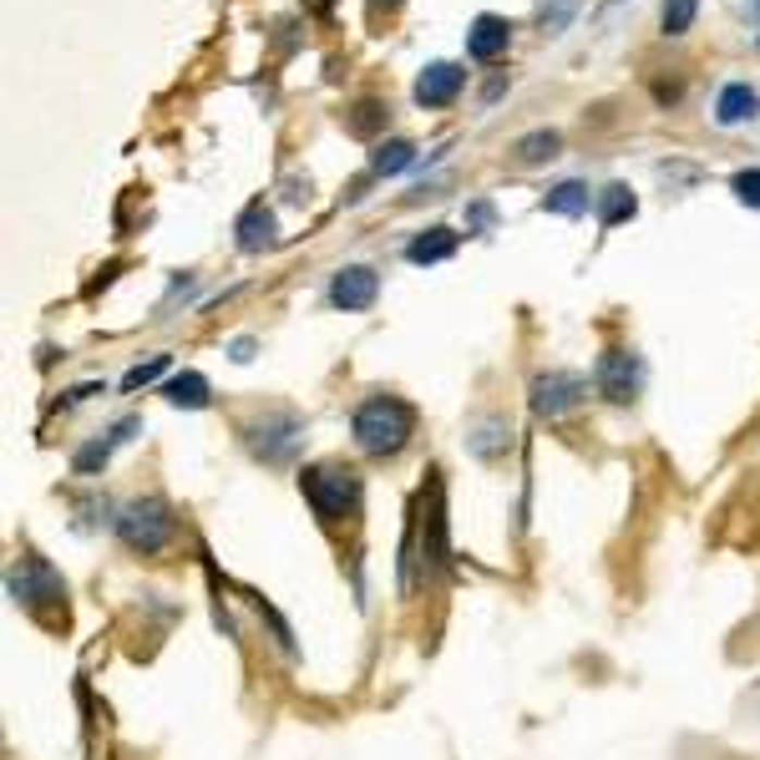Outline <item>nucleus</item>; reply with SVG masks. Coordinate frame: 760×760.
Returning <instances> with one entry per match:
<instances>
[{
  "label": "nucleus",
  "instance_id": "13",
  "mask_svg": "<svg viewBox=\"0 0 760 760\" xmlns=\"http://www.w3.org/2000/svg\"><path fill=\"white\" fill-rule=\"evenodd\" d=\"M274 238H279L274 213H269L263 204L244 208V219H238V249H244V254H263V249H274Z\"/></svg>",
  "mask_w": 760,
  "mask_h": 760
},
{
  "label": "nucleus",
  "instance_id": "21",
  "mask_svg": "<svg viewBox=\"0 0 760 760\" xmlns=\"http://www.w3.org/2000/svg\"><path fill=\"white\" fill-rule=\"evenodd\" d=\"M410 162H416V147H410L406 137H391V143H376V152H370V173L391 177V173H406Z\"/></svg>",
  "mask_w": 760,
  "mask_h": 760
},
{
  "label": "nucleus",
  "instance_id": "20",
  "mask_svg": "<svg viewBox=\"0 0 760 760\" xmlns=\"http://www.w3.org/2000/svg\"><path fill=\"white\" fill-rule=\"evenodd\" d=\"M162 395H168L173 406H183V410H204L208 406V376L183 370V376H173L168 385H162Z\"/></svg>",
  "mask_w": 760,
  "mask_h": 760
},
{
  "label": "nucleus",
  "instance_id": "5",
  "mask_svg": "<svg viewBox=\"0 0 760 760\" xmlns=\"http://www.w3.org/2000/svg\"><path fill=\"white\" fill-rule=\"evenodd\" d=\"M5 584H11V599L21 603V609H41V603H61V599H66V588H61L57 568H51L46 557H21Z\"/></svg>",
  "mask_w": 760,
  "mask_h": 760
},
{
  "label": "nucleus",
  "instance_id": "19",
  "mask_svg": "<svg viewBox=\"0 0 760 760\" xmlns=\"http://www.w3.org/2000/svg\"><path fill=\"white\" fill-rule=\"evenodd\" d=\"M634 208H639V198H634V188H624V183H609V188L593 198V213H599L603 229H614V223L634 219Z\"/></svg>",
  "mask_w": 760,
  "mask_h": 760
},
{
  "label": "nucleus",
  "instance_id": "14",
  "mask_svg": "<svg viewBox=\"0 0 760 760\" xmlns=\"http://www.w3.org/2000/svg\"><path fill=\"white\" fill-rule=\"evenodd\" d=\"M760 112V91L750 82H731V87H720V102H715V122L720 127H735V122H746Z\"/></svg>",
  "mask_w": 760,
  "mask_h": 760
},
{
  "label": "nucleus",
  "instance_id": "27",
  "mask_svg": "<svg viewBox=\"0 0 760 760\" xmlns=\"http://www.w3.org/2000/svg\"><path fill=\"white\" fill-rule=\"evenodd\" d=\"M284 198H290V204H309V177H290V183H284Z\"/></svg>",
  "mask_w": 760,
  "mask_h": 760
},
{
  "label": "nucleus",
  "instance_id": "26",
  "mask_svg": "<svg viewBox=\"0 0 760 760\" xmlns=\"http://www.w3.org/2000/svg\"><path fill=\"white\" fill-rule=\"evenodd\" d=\"M162 370H168V355H152L147 366H132L127 376H122V391H137V385H147V380H158Z\"/></svg>",
  "mask_w": 760,
  "mask_h": 760
},
{
  "label": "nucleus",
  "instance_id": "10",
  "mask_svg": "<svg viewBox=\"0 0 760 760\" xmlns=\"http://www.w3.org/2000/svg\"><path fill=\"white\" fill-rule=\"evenodd\" d=\"M467 87V72L452 66V61H431L421 76H416V102L421 107H452Z\"/></svg>",
  "mask_w": 760,
  "mask_h": 760
},
{
  "label": "nucleus",
  "instance_id": "12",
  "mask_svg": "<svg viewBox=\"0 0 760 760\" xmlns=\"http://www.w3.org/2000/svg\"><path fill=\"white\" fill-rule=\"evenodd\" d=\"M137 426H143V421H137V416H127V421H118V426H112V431H102V437H97V441H87V446L76 452V462H72V467L82 471V477H91V471H97V467H107V456L118 452L122 441H132V431H137Z\"/></svg>",
  "mask_w": 760,
  "mask_h": 760
},
{
  "label": "nucleus",
  "instance_id": "11",
  "mask_svg": "<svg viewBox=\"0 0 760 760\" xmlns=\"http://www.w3.org/2000/svg\"><path fill=\"white\" fill-rule=\"evenodd\" d=\"M507 46H512V21H502V15H477L467 26V57L471 61H498Z\"/></svg>",
  "mask_w": 760,
  "mask_h": 760
},
{
  "label": "nucleus",
  "instance_id": "15",
  "mask_svg": "<svg viewBox=\"0 0 760 760\" xmlns=\"http://www.w3.org/2000/svg\"><path fill=\"white\" fill-rule=\"evenodd\" d=\"M467 446H471V456H482V462H498V456L512 446V426L502 421V416H482V421L467 431Z\"/></svg>",
  "mask_w": 760,
  "mask_h": 760
},
{
  "label": "nucleus",
  "instance_id": "7",
  "mask_svg": "<svg viewBox=\"0 0 760 760\" xmlns=\"http://www.w3.org/2000/svg\"><path fill=\"white\" fill-rule=\"evenodd\" d=\"M639 380H643V366L634 351H603L599 355V370H593V385H599L614 406H629L634 395H639Z\"/></svg>",
  "mask_w": 760,
  "mask_h": 760
},
{
  "label": "nucleus",
  "instance_id": "30",
  "mask_svg": "<svg viewBox=\"0 0 760 760\" xmlns=\"http://www.w3.org/2000/svg\"><path fill=\"white\" fill-rule=\"evenodd\" d=\"M609 5H614V0H609Z\"/></svg>",
  "mask_w": 760,
  "mask_h": 760
},
{
  "label": "nucleus",
  "instance_id": "8",
  "mask_svg": "<svg viewBox=\"0 0 760 760\" xmlns=\"http://www.w3.org/2000/svg\"><path fill=\"white\" fill-rule=\"evenodd\" d=\"M376 294H380V274L366 269V263H351V269H340V274L330 279V305L345 309V315L370 309L376 305Z\"/></svg>",
  "mask_w": 760,
  "mask_h": 760
},
{
  "label": "nucleus",
  "instance_id": "1",
  "mask_svg": "<svg viewBox=\"0 0 760 760\" xmlns=\"http://www.w3.org/2000/svg\"><path fill=\"white\" fill-rule=\"evenodd\" d=\"M351 437L366 456H395L416 437V406L401 395H370L351 416Z\"/></svg>",
  "mask_w": 760,
  "mask_h": 760
},
{
  "label": "nucleus",
  "instance_id": "22",
  "mask_svg": "<svg viewBox=\"0 0 760 760\" xmlns=\"http://www.w3.org/2000/svg\"><path fill=\"white\" fill-rule=\"evenodd\" d=\"M385 112H391L385 102L366 97V102H355V107H351V118H345V132H351V137H376V132L385 127Z\"/></svg>",
  "mask_w": 760,
  "mask_h": 760
},
{
  "label": "nucleus",
  "instance_id": "4",
  "mask_svg": "<svg viewBox=\"0 0 760 760\" xmlns=\"http://www.w3.org/2000/svg\"><path fill=\"white\" fill-rule=\"evenodd\" d=\"M299 446H305V421L294 410H269L259 426H249V452L269 467H284Z\"/></svg>",
  "mask_w": 760,
  "mask_h": 760
},
{
  "label": "nucleus",
  "instance_id": "28",
  "mask_svg": "<svg viewBox=\"0 0 760 760\" xmlns=\"http://www.w3.org/2000/svg\"><path fill=\"white\" fill-rule=\"evenodd\" d=\"M740 11H746L750 21H756V26H760V0H740Z\"/></svg>",
  "mask_w": 760,
  "mask_h": 760
},
{
  "label": "nucleus",
  "instance_id": "2",
  "mask_svg": "<svg viewBox=\"0 0 760 760\" xmlns=\"http://www.w3.org/2000/svg\"><path fill=\"white\" fill-rule=\"evenodd\" d=\"M299 492H305L309 512L324 527L351 523L355 512H360V477L345 462H315V467H305L299 471Z\"/></svg>",
  "mask_w": 760,
  "mask_h": 760
},
{
  "label": "nucleus",
  "instance_id": "3",
  "mask_svg": "<svg viewBox=\"0 0 760 760\" xmlns=\"http://www.w3.org/2000/svg\"><path fill=\"white\" fill-rule=\"evenodd\" d=\"M173 532H177V517L162 498H137V502H127L118 517V538L143 557L162 553V548L173 542Z\"/></svg>",
  "mask_w": 760,
  "mask_h": 760
},
{
  "label": "nucleus",
  "instance_id": "6",
  "mask_svg": "<svg viewBox=\"0 0 760 760\" xmlns=\"http://www.w3.org/2000/svg\"><path fill=\"white\" fill-rule=\"evenodd\" d=\"M584 395H588V380L578 376V370H548V376L532 380V410L548 416V421L578 410L584 406Z\"/></svg>",
  "mask_w": 760,
  "mask_h": 760
},
{
  "label": "nucleus",
  "instance_id": "9",
  "mask_svg": "<svg viewBox=\"0 0 760 760\" xmlns=\"http://www.w3.org/2000/svg\"><path fill=\"white\" fill-rule=\"evenodd\" d=\"M416 538H421V563H431V568L452 563V548H446V502H441L437 471H431V502H426V517L416 523Z\"/></svg>",
  "mask_w": 760,
  "mask_h": 760
},
{
  "label": "nucleus",
  "instance_id": "25",
  "mask_svg": "<svg viewBox=\"0 0 760 760\" xmlns=\"http://www.w3.org/2000/svg\"><path fill=\"white\" fill-rule=\"evenodd\" d=\"M731 188L746 208H760V168H740V173L731 177Z\"/></svg>",
  "mask_w": 760,
  "mask_h": 760
},
{
  "label": "nucleus",
  "instance_id": "24",
  "mask_svg": "<svg viewBox=\"0 0 760 760\" xmlns=\"http://www.w3.org/2000/svg\"><path fill=\"white\" fill-rule=\"evenodd\" d=\"M695 11H700V0H664V11H659L664 36H685V30L695 26Z\"/></svg>",
  "mask_w": 760,
  "mask_h": 760
},
{
  "label": "nucleus",
  "instance_id": "16",
  "mask_svg": "<svg viewBox=\"0 0 760 760\" xmlns=\"http://www.w3.org/2000/svg\"><path fill=\"white\" fill-rule=\"evenodd\" d=\"M599 193H588V183H557V188L542 193V208L548 213H563V219H584L588 208H593Z\"/></svg>",
  "mask_w": 760,
  "mask_h": 760
},
{
  "label": "nucleus",
  "instance_id": "29",
  "mask_svg": "<svg viewBox=\"0 0 760 760\" xmlns=\"http://www.w3.org/2000/svg\"><path fill=\"white\" fill-rule=\"evenodd\" d=\"M370 5H376V11H380V5H385V11H395V5H401V0H370Z\"/></svg>",
  "mask_w": 760,
  "mask_h": 760
},
{
  "label": "nucleus",
  "instance_id": "18",
  "mask_svg": "<svg viewBox=\"0 0 760 760\" xmlns=\"http://www.w3.org/2000/svg\"><path fill=\"white\" fill-rule=\"evenodd\" d=\"M557 152H563V137H557L553 127L527 132V137H517V143H512V158L523 162V168H538V162H553Z\"/></svg>",
  "mask_w": 760,
  "mask_h": 760
},
{
  "label": "nucleus",
  "instance_id": "17",
  "mask_svg": "<svg viewBox=\"0 0 760 760\" xmlns=\"http://www.w3.org/2000/svg\"><path fill=\"white\" fill-rule=\"evenodd\" d=\"M456 254V234L452 229H426L406 244V259L410 263H446Z\"/></svg>",
  "mask_w": 760,
  "mask_h": 760
},
{
  "label": "nucleus",
  "instance_id": "23",
  "mask_svg": "<svg viewBox=\"0 0 760 760\" xmlns=\"http://www.w3.org/2000/svg\"><path fill=\"white\" fill-rule=\"evenodd\" d=\"M573 15H578V0H542L538 5V26L548 36H563L573 26Z\"/></svg>",
  "mask_w": 760,
  "mask_h": 760
}]
</instances>
